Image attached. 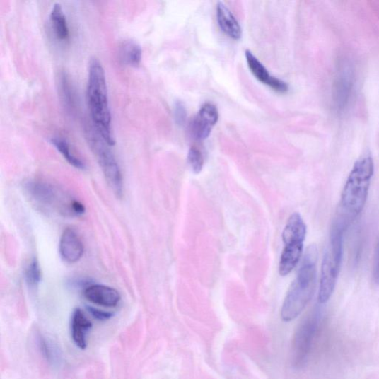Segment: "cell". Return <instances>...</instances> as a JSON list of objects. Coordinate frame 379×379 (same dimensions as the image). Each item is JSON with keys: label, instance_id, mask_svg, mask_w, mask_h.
<instances>
[{"label": "cell", "instance_id": "1", "mask_svg": "<svg viewBox=\"0 0 379 379\" xmlns=\"http://www.w3.org/2000/svg\"><path fill=\"white\" fill-rule=\"evenodd\" d=\"M87 100L95 129L110 146L115 145L112 127V114L104 68L100 61L93 57L89 62Z\"/></svg>", "mask_w": 379, "mask_h": 379}, {"label": "cell", "instance_id": "2", "mask_svg": "<svg viewBox=\"0 0 379 379\" xmlns=\"http://www.w3.org/2000/svg\"><path fill=\"white\" fill-rule=\"evenodd\" d=\"M318 249L310 245L296 279L293 281L281 309V319L289 322L303 313L313 295L317 277Z\"/></svg>", "mask_w": 379, "mask_h": 379}, {"label": "cell", "instance_id": "3", "mask_svg": "<svg viewBox=\"0 0 379 379\" xmlns=\"http://www.w3.org/2000/svg\"><path fill=\"white\" fill-rule=\"evenodd\" d=\"M373 175V158L366 155L355 163L346 179L341 195L339 216L350 224L366 207Z\"/></svg>", "mask_w": 379, "mask_h": 379}, {"label": "cell", "instance_id": "4", "mask_svg": "<svg viewBox=\"0 0 379 379\" xmlns=\"http://www.w3.org/2000/svg\"><path fill=\"white\" fill-rule=\"evenodd\" d=\"M350 225L339 216L332 225L321 267L318 300L322 305L329 301L335 291L343 259L344 235Z\"/></svg>", "mask_w": 379, "mask_h": 379}, {"label": "cell", "instance_id": "5", "mask_svg": "<svg viewBox=\"0 0 379 379\" xmlns=\"http://www.w3.org/2000/svg\"><path fill=\"white\" fill-rule=\"evenodd\" d=\"M307 226L301 215L293 214L282 233L284 247L281 256L279 272L280 276L290 274L303 256L306 238Z\"/></svg>", "mask_w": 379, "mask_h": 379}, {"label": "cell", "instance_id": "6", "mask_svg": "<svg viewBox=\"0 0 379 379\" xmlns=\"http://www.w3.org/2000/svg\"><path fill=\"white\" fill-rule=\"evenodd\" d=\"M86 138L89 146L96 156L105 179L112 189L115 194L120 198L123 195V177L119 163L110 145L95 129L94 127L86 128Z\"/></svg>", "mask_w": 379, "mask_h": 379}, {"label": "cell", "instance_id": "7", "mask_svg": "<svg viewBox=\"0 0 379 379\" xmlns=\"http://www.w3.org/2000/svg\"><path fill=\"white\" fill-rule=\"evenodd\" d=\"M25 187L30 197L43 206L63 215L76 216L81 202L69 197L54 185L35 180L28 182Z\"/></svg>", "mask_w": 379, "mask_h": 379}, {"label": "cell", "instance_id": "8", "mask_svg": "<svg viewBox=\"0 0 379 379\" xmlns=\"http://www.w3.org/2000/svg\"><path fill=\"white\" fill-rule=\"evenodd\" d=\"M321 320V313L317 310L310 314L297 327L291 350V361L294 368H301L305 366Z\"/></svg>", "mask_w": 379, "mask_h": 379}, {"label": "cell", "instance_id": "9", "mask_svg": "<svg viewBox=\"0 0 379 379\" xmlns=\"http://www.w3.org/2000/svg\"><path fill=\"white\" fill-rule=\"evenodd\" d=\"M218 120V112L216 105L208 103L204 104L197 117L190 123V133L197 141L208 139Z\"/></svg>", "mask_w": 379, "mask_h": 379}, {"label": "cell", "instance_id": "10", "mask_svg": "<svg viewBox=\"0 0 379 379\" xmlns=\"http://www.w3.org/2000/svg\"><path fill=\"white\" fill-rule=\"evenodd\" d=\"M59 254L65 262L74 264L81 260L84 255V245L76 230L67 228L60 237Z\"/></svg>", "mask_w": 379, "mask_h": 379}, {"label": "cell", "instance_id": "11", "mask_svg": "<svg viewBox=\"0 0 379 379\" xmlns=\"http://www.w3.org/2000/svg\"><path fill=\"white\" fill-rule=\"evenodd\" d=\"M245 57L250 71L260 82L279 93H286L288 91V85L279 78L272 76L262 63L252 52L246 51Z\"/></svg>", "mask_w": 379, "mask_h": 379}, {"label": "cell", "instance_id": "12", "mask_svg": "<svg viewBox=\"0 0 379 379\" xmlns=\"http://www.w3.org/2000/svg\"><path fill=\"white\" fill-rule=\"evenodd\" d=\"M84 296L88 301L105 308H115L121 300V296L116 289L103 284H93L86 288Z\"/></svg>", "mask_w": 379, "mask_h": 379}, {"label": "cell", "instance_id": "13", "mask_svg": "<svg viewBox=\"0 0 379 379\" xmlns=\"http://www.w3.org/2000/svg\"><path fill=\"white\" fill-rule=\"evenodd\" d=\"M354 87V78L351 71H343L336 78L333 86V101L338 110H344L349 105Z\"/></svg>", "mask_w": 379, "mask_h": 379}, {"label": "cell", "instance_id": "14", "mask_svg": "<svg viewBox=\"0 0 379 379\" xmlns=\"http://www.w3.org/2000/svg\"><path fill=\"white\" fill-rule=\"evenodd\" d=\"M92 323L81 308H76L72 313L71 320V337L74 342L81 350H85L88 344V336Z\"/></svg>", "mask_w": 379, "mask_h": 379}, {"label": "cell", "instance_id": "15", "mask_svg": "<svg viewBox=\"0 0 379 379\" xmlns=\"http://www.w3.org/2000/svg\"><path fill=\"white\" fill-rule=\"evenodd\" d=\"M216 17L218 25L223 33L235 40H239L243 36V30L231 11L222 3L216 6Z\"/></svg>", "mask_w": 379, "mask_h": 379}, {"label": "cell", "instance_id": "16", "mask_svg": "<svg viewBox=\"0 0 379 379\" xmlns=\"http://www.w3.org/2000/svg\"><path fill=\"white\" fill-rule=\"evenodd\" d=\"M50 23L55 37L60 41L69 38V28L66 16L60 4H55L50 13Z\"/></svg>", "mask_w": 379, "mask_h": 379}, {"label": "cell", "instance_id": "17", "mask_svg": "<svg viewBox=\"0 0 379 379\" xmlns=\"http://www.w3.org/2000/svg\"><path fill=\"white\" fill-rule=\"evenodd\" d=\"M119 56L124 65L137 67L141 60V46L134 40H126L120 46Z\"/></svg>", "mask_w": 379, "mask_h": 379}, {"label": "cell", "instance_id": "18", "mask_svg": "<svg viewBox=\"0 0 379 379\" xmlns=\"http://www.w3.org/2000/svg\"><path fill=\"white\" fill-rule=\"evenodd\" d=\"M50 142L70 165L77 169H86V163L72 152L70 144L66 139L54 136L50 139Z\"/></svg>", "mask_w": 379, "mask_h": 379}, {"label": "cell", "instance_id": "19", "mask_svg": "<svg viewBox=\"0 0 379 379\" xmlns=\"http://www.w3.org/2000/svg\"><path fill=\"white\" fill-rule=\"evenodd\" d=\"M25 275L26 282L30 288H35L39 286L42 279V272L37 259H34L29 263Z\"/></svg>", "mask_w": 379, "mask_h": 379}, {"label": "cell", "instance_id": "20", "mask_svg": "<svg viewBox=\"0 0 379 379\" xmlns=\"http://www.w3.org/2000/svg\"><path fill=\"white\" fill-rule=\"evenodd\" d=\"M187 163L192 171L198 175L204 166V157L201 151L196 147L190 149L187 155Z\"/></svg>", "mask_w": 379, "mask_h": 379}, {"label": "cell", "instance_id": "21", "mask_svg": "<svg viewBox=\"0 0 379 379\" xmlns=\"http://www.w3.org/2000/svg\"><path fill=\"white\" fill-rule=\"evenodd\" d=\"M38 346L42 356L47 361L54 364L57 361V356L52 343L40 335L38 337Z\"/></svg>", "mask_w": 379, "mask_h": 379}, {"label": "cell", "instance_id": "22", "mask_svg": "<svg viewBox=\"0 0 379 379\" xmlns=\"http://www.w3.org/2000/svg\"><path fill=\"white\" fill-rule=\"evenodd\" d=\"M88 311L92 317L99 321H106L113 317L114 313L95 308L91 306L87 307Z\"/></svg>", "mask_w": 379, "mask_h": 379}, {"label": "cell", "instance_id": "23", "mask_svg": "<svg viewBox=\"0 0 379 379\" xmlns=\"http://www.w3.org/2000/svg\"><path fill=\"white\" fill-rule=\"evenodd\" d=\"M186 109L182 103L178 102L175 107V117L179 125H182L186 119Z\"/></svg>", "mask_w": 379, "mask_h": 379}, {"label": "cell", "instance_id": "24", "mask_svg": "<svg viewBox=\"0 0 379 379\" xmlns=\"http://www.w3.org/2000/svg\"><path fill=\"white\" fill-rule=\"evenodd\" d=\"M373 277L374 281L379 284V235L376 247L375 249L373 266Z\"/></svg>", "mask_w": 379, "mask_h": 379}]
</instances>
